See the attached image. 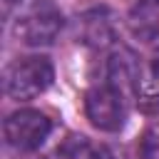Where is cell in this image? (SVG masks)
<instances>
[{
	"label": "cell",
	"instance_id": "6da1fadb",
	"mask_svg": "<svg viewBox=\"0 0 159 159\" xmlns=\"http://www.w3.org/2000/svg\"><path fill=\"white\" fill-rule=\"evenodd\" d=\"M55 80V67L45 55H25L7 65L5 70V94L17 102L40 97Z\"/></svg>",
	"mask_w": 159,
	"mask_h": 159
},
{
	"label": "cell",
	"instance_id": "7a4b0ae2",
	"mask_svg": "<svg viewBox=\"0 0 159 159\" xmlns=\"http://www.w3.org/2000/svg\"><path fill=\"white\" fill-rule=\"evenodd\" d=\"M62 12L52 0H32L15 20V37L30 47H47L62 32Z\"/></svg>",
	"mask_w": 159,
	"mask_h": 159
},
{
	"label": "cell",
	"instance_id": "3957f363",
	"mask_svg": "<svg viewBox=\"0 0 159 159\" xmlns=\"http://www.w3.org/2000/svg\"><path fill=\"white\" fill-rule=\"evenodd\" d=\"M84 117L99 132H119L127 122V102L122 87L99 80L84 92Z\"/></svg>",
	"mask_w": 159,
	"mask_h": 159
},
{
	"label": "cell",
	"instance_id": "277c9868",
	"mask_svg": "<svg viewBox=\"0 0 159 159\" xmlns=\"http://www.w3.org/2000/svg\"><path fill=\"white\" fill-rule=\"evenodd\" d=\"M52 132V119L32 107L17 109L12 114H7L5 124H2V134L7 147H12L15 152H35L40 149L47 137Z\"/></svg>",
	"mask_w": 159,
	"mask_h": 159
},
{
	"label": "cell",
	"instance_id": "5b68a950",
	"mask_svg": "<svg viewBox=\"0 0 159 159\" xmlns=\"http://www.w3.org/2000/svg\"><path fill=\"white\" fill-rule=\"evenodd\" d=\"M77 37L82 45L94 50H109L114 47V22L107 10L94 7L77 17Z\"/></svg>",
	"mask_w": 159,
	"mask_h": 159
},
{
	"label": "cell",
	"instance_id": "8992f818",
	"mask_svg": "<svg viewBox=\"0 0 159 159\" xmlns=\"http://www.w3.org/2000/svg\"><path fill=\"white\" fill-rule=\"evenodd\" d=\"M127 27L139 42H159V0H134L127 12Z\"/></svg>",
	"mask_w": 159,
	"mask_h": 159
},
{
	"label": "cell",
	"instance_id": "52a82bcc",
	"mask_svg": "<svg viewBox=\"0 0 159 159\" xmlns=\"http://www.w3.org/2000/svg\"><path fill=\"white\" fill-rule=\"evenodd\" d=\"M134 94L142 109L159 112V47L139 65V75L134 82Z\"/></svg>",
	"mask_w": 159,
	"mask_h": 159
},
{
	"label": "cell",
	"instance_id": "ba28073f",
	"mask_svg": "<svg viewBox=\"0 0 159 159\" xmlns=\"http://www.w3.org/2000/svg\"><path fill=\"white\" fill-rule=\"evenodd\" d=\"M57 159H112V154L84 134H70L57 147Z\"/></svg>",
	"mask_w": 159,
	"mask_h": 159
},
{
	"label": "cell",
	"instance_id": "9c48e42d",
	"mask_svg": "<svg viewBox=\"0 0 159 159\" xmlns=\"http://www.w3.org/2000/svg\"><path fill=\"white\" fill-rule=\"evenodd\" d=\"M137 159H159V122L142 132L137 142Z\"/></svg>",
	"mask_w": 159,
	"mask_h": 159
}]
</instances>
